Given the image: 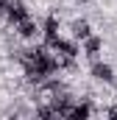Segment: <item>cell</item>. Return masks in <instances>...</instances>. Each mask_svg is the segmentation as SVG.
<instances>
[{"mask_svg":"<svg viewBox=\"0 0 117 120\" xmlns=\"http://www.w3.org/2000/svg\"><path fill=\"white\" fill-rule=\"evenodd\" d=\"M75 42H84L87 36H92L95 34V25L89 22L87 17H75V20H70V31H67Z\"/></svg>","mask_w":117,"mask_h":120,"instance_id":"277c9868","label":"cell"},{"mask_svg":"<svg viewBox=\"0 0 117 120\" xmlns=\"http://www.w3.org/2000/svg\"><path fill=\"white\" fill-rule=\"evenodd\" d=\"M75 6H87V3H92V0H73Z\"/></svg>","mask_w":117,"mask_h":120,"instance_id":"5b68a950","label":"cell"},{"mask_svg":"<svg viewBox=\"0 0 117 120\" xmlns=\"http://www.w3.org/2000/svg\"><path fill=\"white\" fill-rule=\"evenodd\" d=\"M28 17H31V8L25 0H8V6H6V22L8 25H20Z\"/></svg>","mask_w":117,"mask_h":120,"instance_id":"7a4b0ae2","label":"cell"},{"mask_svg":"<svg viewBox=\"0 0 117 120\" xmlns=\"http://www.w3.org/2000/svg\"><path fill=\"white\" fill-rule=\"evenodd\" d=\"M103 48H106V39H103L100 34H92V36H87V39L81 42V56L89 59V61H95V59H100Z\"/></svg>","mask_w":117,"mask_h":120,"instance_id":"3957f363","label":"cell"},{"mask_svg":"<svg viewBox=\"0 0 117 120\" xmlns=\"http://www.w3.org/2000/svg\"><path fill=\"white\" fill-rule=\"evenodd\" d=\"M89 75H92V81H98V84H103V87H112L117 81V70L112 61H103V56L95 61H89Z\"/></svg>","mask_w":117,"mask_h":120,"instance_id":"6da1fadb","label":"cell"}]
</instances>
